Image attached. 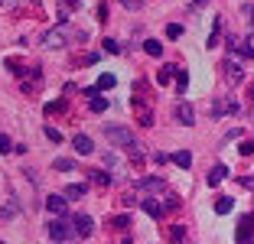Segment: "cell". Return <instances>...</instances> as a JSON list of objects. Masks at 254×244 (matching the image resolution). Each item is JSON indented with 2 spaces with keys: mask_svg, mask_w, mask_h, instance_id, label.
<instances>
[{
  "mask_svg": "<svg viewBox=\"0 0 254 244\" xmlns=\"http://www.w3.org/2000/svg\"><path fill=\"white\" fill-rule=\"evenodd\" d=\"M105 137L114 143V147H134V130H127V127H121V124H108Z\"/></svg>",
  "mask_w": 254,
  "mask_h": 244,
  "instance_id": "6da1fadb",
  "label": "cell"
},
{
  "mask_svg": "<svg viewBox=\"0 0 254 244\" xmlns=\"http://www.w3.org/2000/svg\"><path fill=\"white\" fill-rule=\"evenodd\" d=\"M49 238H53V241H72L75 238V228H72V222H68L65 215H59V218H56L53 225H49Z\"/></svg>",
  "mask_w": 254,
  "mask_h": 244,
  "instance_id": "7a4b0ae2",
  "label": "cell"
},
{
  "mask_svg": "<svg viewBox=\"0 0 254 244\" xmlns=\"http://www.w3.org/2000/svg\"><path fill=\"white\" fill-rule=\"evenodd\" d=\"M222 72H225V78H228V85H241V81H245V68L238 65L235 56H228V59L222 62Z\"/></svg>",
  "mask_w": 254,
  "mask_h": 244,
  "instance_id": "3957f363",
  "label": "cell"
},
{
  "mask_svg": "<svg viewBox=\"0 0 254 244\" xmlns=\"http://www.w3.org/2000/svg\"><path fill=\"white\" fill-rule=\"evenodd\" d=\"M43 46H46V49H65V46H68L65 30H62V26H56V30H46V33H43Z\"/></svg>",
  "mask_w": 254,
  "mask_h": 244,
  "instance_id": "277c9868",
  "label": "cell"
},
{
  "mask_svg": "<svg viewBox=\"0 0 254 244\" xmlns=\"http://www.w3.org/2000/svg\"><path fill=\"white\" fill-rule=\"evenodd\" d=\"M68 222H72V228H75V238H88L91 231H95V222H91V215H85V212L72 215Z\"/></svg>",
  "mask_w": 254,
  "mask_h": 244,
  "instance_id": "5b68a950",
  "label": "cell"
},
{
  "mask_svg": "<svg viewBox=\"0 0 254 244\" xmlns=\"http://www.w3.org/2000/svg\"><path fill=\"white\" fill-rule=\"evenodd\" d=\"M241 104L235 101V98H222V101L212 104V118H225V114H238Z\"/></svg>",
  "mask_w": 254,
  "mask_h": 244,
  "instance_id": "8992f818",
  "label": "cell"
},
{
  "mask_svg": "<svg viewBox=\"0 0 254 244\" xmlns=\"http://www.w3.org/2000/svg\"><path fill=\"white\" fill-rule=\"evenodd\" d=\"M134 114H137V121H140L143 127L153 124V111H150V101H147V98H134Z\"/></svg>",
  "mask_w": 254,
  "mask_h": 244,
  "instance_id": "52a82bcc",
  "label": "cell"
},
{
  "mask_svg": "<svg viewBox=\"0 0 254 244\" xmlns=\"http://www.w3.org/2000/svg\"><path fill=\"white\" fill-rule=\"evenodd\" d=\"M254 238V215H245L238 222V244H251Z\"/></svg>",
  "mask_w": 254,
  "mask_h": 244,
  "instance_id": "ba28073f",
  "label": "cell"
},
{
  "mask_svg": "<svg viewBox=\"0 0 254 244\" xmlns=\"http://www.w3.org/2000/svg\"><path fill=\"white\" fill-rule=\"evenodd\" d=\"M176 118H180V124L192 127V124H195V111H192V104H189V101H180V104H176Z\"/></svg>",
  "mask_w": 254,
  "mask_h": 244,
  "instance_id": "9c48e42d",
  "label": "cell"
},
{
  "mask_svg": "<svg viewBox=\"0 0 254 244\" xmlns=\"http://www.w3.org/2000/svg\"><path fill=\"white\" fill-rule=\"evenodd\" d=\"M46 208L53 215H68V199L65 195H49V199H46Z\"/></svg>",
  "mask_w": 254,
  "mask_h": 244,
  "instance_id": "30bf717a",
  "label": "cell"
},
{
  "mask_svg": "<svg viewBox=\"0 0 254 244\" xmlns=\"http://www.w3.org/2000/svg\"><path fill=\"white\" fill-rule=\"evenodd\" d=\"M72 143H75V153H82V156H85V153H91V150H95V140H91L88 133H78V137H75Z\"/></svg>",
  "mask_w": 254,
  "mask_h": 244,
  "instance_id": "8fae6325",
  "label": "cell"
},
{
  "mask_svg": "<svg viewBox=\"0 0 254 244\" xmlns=\"http://www.w3.org/2000/svg\"><path fill=\"white\" fill-rule=\"evenodd\" d=\"M140 189H143V192H150V195H157V192H163V179L147 176V179H140Z\"/></svg>",
  "mask_w": 254,
  "mask_h": 244,
  "instance_id": "7c38bea8",
  "label": "cell"
},
{
  "mask_svg": "<svg viewBox=\"0 0 254 244\" xmlns=\"http://www.w3.org/2000/svg\"><path fill=\"white\" fill-rule=\"evenodd\" d=\"M225 176H228V166H225V163H215V166L209 170V185H218Z\"/></svg>",
  "mask_w": 254,
  "mask_h": 244,
  "instance_id": "4fadbf2b",
  "label": "cell"
},
{
  "mask_svg": "<svg viewBox=\"0 0 254 244\" xmlns=\"http://www.w3.org/2000/svg\"><path fill=\"white\" fill-rule=\"evenodd\" d=\"M170 160L176 163L180 170H189V166H192V153H189V150H180V153H173Z\"/></svg>",
  "mask_w": 254,
  "mask_h": 244,
  "instance_id": "5bb4252c",
  "label": "cell"
},
{
  "mask_svg": "<svg viewBox=\"0 0 254 244\" xmlns=\"http://www.w3.org/2000/svg\"><path fill=\"white\" fill-rule=\"evenodd\" d=\"M143 52L157 59V56H163V43H160V39H143Z\"/></svg>",
  "mask_w": 254,
  "mask_h": 244,
  "instance_id": "9a60e30c",
  "label": "cell"
},
{
  "mask_svg": "<svg viewBox=\"0 0 254 244\" xmlns=\"http://www.w3.org/2000/svg\"><path fill=\"white\" fill-rule=\"evenodd\" d=\"M173 78H176V68H173V65H163L157 72V85H170Z\"/></svg>",
  "mask_w": 254,
  "mask_h": 244,
  "instance_id": "2e32d148",
  "label": "cell"
},
{
  "mask_svg": "<svg viewBox=\"0 0 254 244\" xmlns=\"http://www.w3.org/2000/svg\"><path fill=\"white\" fill-rule=\"evenodd\" d=\"M114 85H118V75L105 72L101 78H98V85H95V88H98V91H108V88H114Z\"/></svg>",
  "mask_w": 254,
  "mask_h": 244,
  "instance_id": "e0dca14e",
  "label": "cell"
},
{
  "mask_svg": "<svg viewBox=\"0 0 254 244\" xmlns=\"http://www.w3.org/2000/svg\"><path fill=\"white\" fill-rule=\"evenodd\" d=\"M143 212H147L150 218H160V215H163V208H160L157 199H143Z\"/></svg>",
  "mask_w": 254,
  "mask_h": 244,
  "instance_id": "ac0fdd59",
  "label": "cell"
},
{
  "mask_svg": "<svg viewBox=\"0 0 254 244\" xmlns=\"http://www.w3.org/2000/svg\"><path fill=\"white\" fill-rule=\"evenodd\" d=\"M232 208H235V199H232V195H222V199L215 202V212H218V215H228Z\"/></svg>",
  "mask_w": 254,
  "mask_h": 244,
  "instance_id": "d6986e66",
  "label": "cell"
},
{
  "mask_svg": "<svg viewBox=\"0 0 254 244\" xmlns=\"http://www.w3.org/2000/svg\"><path fill=\"white\" fill-rule=\"evenodd\" d=\"M108 228H130V215H114V218H108Z\"/></svg>",
  "mask_w": 254,
  "mask_h": 244,
  "instance_id": "ffe728a7",
  "label": "cell"
},
{
  "mask_svg": "<svg viewBox=\"0 0 254 244\" xmlns=\"http://www.w3.org/2000/svg\"><path fill=\"white\" fill-rule=\"evenodd\" d=\"M62 195H65V199H68V202H75V199H82V195H85V185H78V183H72V185H68V189H65V192H62Z\"/></svg>",
  "mask_w": 254,
  "mask_h": 244,
  "instance_id": "44dd1931",
  "label": "cell"
},
{
  "mask_svg": "<svg viewBox=\"0 0 254 244\" xmlns=\"http://www.w3.org/2000/svg\"><path fill=\"white\" fill-rule=\"evenodd\" d=\"M16 215H20V205H16V202H13V199H10V202H7V205L0 208V218H16Z\"/></svg>",
  "mask_w": 254,
  "mask_h": 244,
  "instance_id": "7402d4cb",
  "label": "cell"
},
{
  "mask_svg": "<svg viewBox=\"0 0 254 244\" xmlns=\"http://www.w3.org/2000/svg\"><path fill=\"white\" fill-rule=\"evenodd\" d=\"M88 179H91V183H98V185H108V183H111V179H108V173H101V170H91Z\"/></svg>",
  "mask_w": 254,
  "mask_h": 244,
  "instance_id": "603a6c76",
  "label": "cell"
},
{
  "mask_svg": "<svg viewBox=\"0 0 254 244\" xmlns=\"http://www.w3.org/2000/svg\"><path fill=\"white\" fill-rule=\"evenodd\" d=\"M183 241H186V231H183L180 225H176V228L170 231V244H183Z\"/></svg>",
  "mask_w": 254,
  "mask_h": 244,
  "instance_id": "cb8c5ba5",
  "label": "cell"
},
{
  "mask_svg": "<svg viewBox=\"0 0 254 244\" xmlns=\"http://www.w3.org/2000/svg\"><path fill=\"white\" fill-rule=\"evenodd\" d=\"M176 78H180V81H176V91L183 95V91L189 88V72H176Z\"/></svg>",
  "mask_w": 254,
  "mask_h": 244,
  "instance_id": "d4e9b609",
  "label": "cell"
},
{
  "mask_svg": "<svg viewBox=\"0 0 254 244\" xmlns=\"http://www.w3.org/2000/svg\"><path fill=\"white\" fill-rule=\"evenodd\" d=\"M53 166H56L59 173H72V170H75V160H56Z\"/></svg>",
  "mask_w": 254,
  "mask_h": 244,
  "instance_id": "484cf974",
  "label": "cell"
},
{
  "mask_svg": "<svg viewBox=\"0 0 254 244\" xmlns=\"http://www.w3.org/2000/svg\"><path fill=\"white\" fill-rule=\"evenodd\" d=\"M88 108H91V111H95V114H101V111H105V108H108V101H105V98H91V104H88Z\"/></svg>",
  "mask_w": 254,
  "mask_h": 244,
  "instance_id": "4316f807",
  "label": "cell"
},
{
  "mask_svg": "<svg viewBox=\"0 0 254 244\" xmlns=\"http://www.w3.org/2000/svg\"><path fill=\"white\" fill-rule=\"evenodd\" d=\"M130 150V163H134V166H143V153H140V147H127Z\"/></svg>",
  "mask_w": 254,
  "mask_h": 244,
  "instance_id": "83f0119b",
  "label": "cell"
},
{
  "mask_svg": "<svg viewBox=\"0 0 254 244\" xmlns=\"http://www.w3.org/2000/svg\"><path fill=\"white\" fill-rule=\"evenodd\" d=\"M166 36H170V39H180L183 36V26H180V23H170V26H166Z\"/></svg>",
  "mask_w": 254,
  "mask_h": 244,
  "instance_id": "f1b7e54d",
  "label": "cell"
},
{
  "mask_svg": "<svg viewBox=\"0 0 254 244\" xmlns=\"http://www.w3.org/2000/svg\"><path fill=\"white\" fill-rule=\"evenodd\" d=\"M101 46H105V52H111V56H114V52H121V43H118V39H111V36H108Z\"/></svg>",
  "mask_w": 254,
  "mask_h": 244,
  "instance_id": "f546056e",
  "label": "cell"
},
{
  "mask_svg": "<svg viewBox=\"0 0 254 244\" xmlns=\"http://www.w3.org/2000/svg\"><path fill=\"white\" fill-rule=\"evenodd\" d=\"M13 150V140H10L7 133H0V153H10Z\"/></svg>",
  "mask_w": 254,
  "mask_h": 244,
  "instance_id": "4dcf8cb0",
  "label": "cell"
},
{
  "mask_svg": "<svg viewBox=\"0 0 254 244\" xmlns=\"http://www.w3.org/2000/svg\"><path fill=\"white\" fill-rule=\"evenodd\" d=\"M46 137L53 143H62V130H56V127H46Z\"/></svg>",
  "mask_w": 254,
  "mask_h": 244,
  "instance_id": "1f68e13d",
  "label": "cell"
},
{
  "mask_svg": "<svg viewBox=\"0 0 254 244\" xmlns=\"http://www.w3.org/2000/svg\"><path fill=\"white\" fill-rule=\"evenodd\" d=\"M65 108V101H49L46 104V114H56V111H62Z\"/></svg>",
  "mask_w": 254,
  "mask_h": 244,
  "instance_id": "d6a6232c",
  "label": "cell"
},
{
  "mask_svg": "<svg viewBox=\"0 0 254 244\" xmlns=\"http://www.w3.org/2000/svg\"><path fill=\"white\" fill-rule=\"evenodd\" d=\"M176 208H180V199L176 195H166V212H176Z\"/></svg>",
  "mask_w": 254,
  "mask_h": 244,
  "instance_id": "836d02e7",
  "label": "cell"
},
{
  "mask_svg": "<svg viewBox=\"0 0 254 244\" xmlns=\"http://www.w3.org/2000/svg\"><path fill=\"white\" fill-rule=\"evenodd\" d=\"M205 3H209V0H195L192 7H189V13H199V10H205Z\"/></svg>",
  "mask_w": 254,
  "mask_h": 244,
  "instance_id": "e575fe53",
  "label": "cell"
},
{
  "mask_svg": "<svg viewBox=\"0 0 254 244\" xmlns=\"http://www.w3.org/2000/svg\"><path fill=\"white\" fill-rule=\"evenodd\" d=\"M124 7H127V10H140L143 0H124Z\"/></svg>",
  "mask_w": 254,
  "mask_h": 244,
  "instance_id": "d590c367",
  "label": "cell"
},
{
  "mask_svg": "<svg viewBox=\"0 0 254 244\" xmlns=\"http://www.w3.org/2000/svg\"><path fill=\"white\" fill-rule=\"evenodd\" d=\"M241 156H254V143H241Z\"/></svg>",
  "mask_w": 254,
  "mask_h": 244,
  "instance_id": "8d00e7d4",
  "label": "cell"
},
{
  "mask_svg": "<svg viewBox=\"0 0 254 244\" xmlns=\"http://www.w3.org/2000/svg\"><path fill=\"white\" fill-rule=\"evenodd\" d=\"M114 163H118V156H114L111 150H108V153H105V166H114Z\"/></svg>",
  "mask_w": 254,
  "mask_h": 244,
  "instance_id": "74e56055",
  "label": "cell"
},
{
  "mask_svg": "<svg viewBox=\"0 0 254 244\" xmlns=\"http://www.w3.org/2000/svg\"><path fill=\"white\" fill-rule=\"evenodd\" d=\"M23 0H0V7H20Z\"/></svg>",
  "mask_w": 254,
  "mask_h": 244,
  "instance_id": "f35d334b",
  "label": "cell"
},
{
  "mask_svg": "<svg viewBox=\"0 0 254 244\" xmlns=\"http://www.w3.org/2000/svg\"><path fill=\"white\" fill-rule=\"evenodd\" d=\"M248 98H251V101H254V85H251V88H248Z\"/></svg>",
  "mask_w": 254,
  "mask_h": 244,
  "instance_id": "ab89813d",
  "label": "cell"
},
{
  "mask_svg": "<svg viewBox=\"0 0 254 244\" xmlns=\"http://www.w3.org/2000/svg\"><path fill=\"white\" fill-rule=\"evenodd\" d=\"M0 244H3V241H0Z\"/></svg>",
  "mask_w": 254,
  "mask_h": 244,
  "instance_id": "60d3db41",
  "label": "cell"
}]
</instances>
